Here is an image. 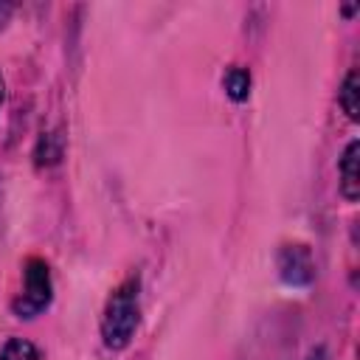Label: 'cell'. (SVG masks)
Masks as SVG:
<instances>
[{
	"label": "cell",
	"mask_w": 360,
	"mask_h": 360,
	"mask_svg": "<svg viewBox=\"0 0 360 360\" xmlns=\"http://www.w3.org/2000/svg\"><path fill=\"white\" fill-rule=\"evenodd\" d=\"M0 360H39V349L25 338H8L0 349Z\"/></svg>",
	"instance_id": "ba28073f"
},
{
	"label": "cell",
	"mask_w": 360,
	"mask_h": 360,
	"mask_svg": "<svg viewBox=\"0 0 360 360\" xmlns=\"http://www.w3.org/2000/svg\"><path fill=\"white\" fill-rule=\"evenodd\" d=\"M141 323V278H124L107 298L101 312V340L110 352H124Z\"/></svg>",
	"instance_id": "6da1fadb"
},
{
	"label": "cell",
	"mask_w": 360,
	"mask_h": 360,
	"mask_svg": "<svg viewBox=\"0 0 360 360\" xmlns=\"http://www.w3.org/2000/svg\"><path fill=\"white\" fill-rule=\"evenodd\" d=\"M357 96H360V76H357V70L352 68V70L346 73L340 90H338V104H340V110L346 112L349 121H360V101H357Z\"/></svg>",
	"instance_id": "8992f818"
},
{
	"label": "cell",
	"mask_w": 360,
	"mask_h": 360,
	"mask_svg": "<svg viewBox=\"0 0 360 360\" xmlns=\"http://www.w3.org/2000/svg\"><path fill=\"white\" fill-rule=\"evenodd\" d=\"M357 163H360V141H349L340 160H338V172H340V194L346 202H357L360 197V172H357Z\"/></svg>",
	"instance_id": "277c9868"
},
{
	"label": "cell",
	"mask_w": 360,
	"mask_h": 360,
	"mask_svg": "<svg viewBox=\"0 0 360 360\" xmlns=\"http://www.w3.org/2000/svg\"><path fill=\"white\" fill-rule=\"evenodd\" d=\"M222 87H225V96L236 104L248 101L250 98V70L242 68V65H231L222 76Z\"/></svg>",
	"instance_id": "5b68a950"
},
{
	"label": "cell",
	"mask_w": 360,
	"mask_h": 360,
	"mask_svg": "<svg viewBox=\"0 0 360 360\" xmlns=\"http://www.w3.org/2000/svg\"><path fill=\"white\" fill-rule=\"evenodd\" d=\"M34 158H37V166H53V163H59V158H62V135L42 132Z\"/></svg>",
	"instance_id": "52a82bcc"
},
{
	"label": "cell",
	"mask_w": 360,
	"mask_h": 360,
	"mask_svg": "<svg viewBox=\"0 0 360 360\" xmlns=\"http://www.w3.org/2000/svg\"><path fill=\"white\" fill-rule=\"evenodd\" d=\"M3 6H6V3H3ZM3 6H0V8H3Z\"/></svg>",
	"instance_id": "8fae6325"
},
{
	"label": "cell",
	"mask_w": 360,
	"mask_h": 360,
	"mask_svg": "<svg viewBox=\"0 0 360 360\" xmlns=\"http://www.w3.org/2000/svg\"><path fill=\"white\" fill-rule=\"evenodd\" d=\"M307 360H329V352H326V346H315V349L307 354Z\"/></svg>",
	"instance_id": "9c48e42d"
},
{
	"label": "cell",
	"mask_w": 360,
	"mask_h": 360,
	"mask_svg": "<svg viewBox=\"0 0 360 360\" xmlns=\"http://www.w3.org/2000/svg\"><path fill=\"white\" fill-rule=\"evenodd\" d=\"M53 301V278H51V267L45 259L39 256H28L22 264V290L20 295L11 301V309L17 318L31 321L37 315H42Z\"/></svg>",
	"instance_id": "7a4b0ae2"
},
{
	"label": "cell",
	"mask_w": 360,
	"mask_h": 360,
	"mask_svg": "<svg viewBox=\"0 0 360 360\" xmlns=\"http://www.w3.org/2000/svg\"><path fill=\"white\" fill-rule=\"evenodd\" d=\"M278 276L292 287H307L315 278V262L307 245H284L278 250Z\"/></svg>",
	"instance_id": "3957f363"
},
{
	"label": "cell",
	"mask_w": 360,
	"mask_h": 360,
	"mask_svg": "<svg viewBox=\"0 0 360 360\" xmlns=\"http://www.w3.org/2000/svg\"><path fill=\"white\" fill-rule=\"evenodd\" d=\"M3 101H6V79L0 73V107H3Z\"/></svg>",
	"instance_id": "30bf717a"
}]
</instances>
